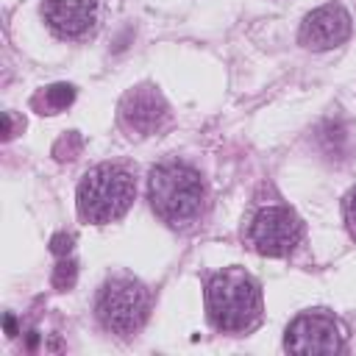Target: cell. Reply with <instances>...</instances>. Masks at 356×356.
Here are the masks:
<instances>
[{"instance_id": "8992f818", "label": "cell", "mask_w": 356, "mask_h": 356, "mask_svg": "<svg viewBox=\"0 0 356 356\" xmlns=\"http://www.w3.org/2000/svg\"><path fill=\"white\" fill-rule=\"evenodd\" d=\"M345 345V334L334 314L325 309L303 312L298 314L284 334V348L289 353H306V356H323V353H339Z\"/></svg>"}, {"instance_id": "5b68a950", "label": "cell", "mask_w": 356, "mask_h": 356, "mask_svg": "<svg viewBox=\"0 0 356 356\" xmlns=\"http://www.w3.org/2000/svg\"><path fill=\"white\" fill-rule=\"evenodd\" d=\"M248 236L261 256H289L303 239V222L286 206H264L250 220Z\"/></svg>"}, {"instance_id": "30bf717a", "label": "cell", "mask_w": 356, "mask_h": 356, "mask_svg": "<svg viewBox=\"0 0 356 356\" xmlns=\"http://www.w3.org/2000/svg\"><path fill=\"white\" fill-rule=\"evenodd\" d=\"M72 100H75V89H72L70 83H53V86H47L33 103L42 106V114H56V111L67 108Z\"/></svg>"}, {"instance_id": "ba28073f", "label": "cell", "mask_w": 356, "mask_h": 356, "mask_svg": "<svg viewBox=\"0 0 356 356\" xmlns=\"http://www.w3.org/2000/svg\"><path fill=\"white\" fill-rule=\"evenodd\" d=\"M350 36V14L339 3H325L306 14L300 25V44L309 50H331Z\"/></svg>"}, {"instance_id": "4fadbf2b", "label": "cell", "mask_w": 356, "mask_h": 356, "mask_svg": "<svg viewBox=\"0 0 356 356\" xmlns=\"http://www.w3.org/2000/svg\"><path fill=\"white\" fill-rule=\"evenodd\" d=\"M50 248H53V253H58V256H61V253H70V248H72V236H70V234H56Z\"/></svg>"}, {"instance_id": "9a60e30c", "label": "cell", "mask_w": 356, "mask_h": 356, "mask_svg": "<svg viewBox=\"0 0 356 356\" xmlns=\"http://www.w3.org/2000/svg\"><path fill=\"white\" fill-rule=\"evenodd\" d=\"M6 331H8V337H14V317L11 314H6Z\"/></svg>"}, {"instance_id": "52a82bcc", "label": "cell", "mask_w": 356, "mask_h": 356, "mask_svg": "<svg viewBox=\"0 0 356 356\" xmlns=\"http://www.w3.org/2000/svg\"><path fill=\"white\" fill-rule=\"evenodd\" d=\"M167 100L153 83H142L122 95L120 100V125L136 136L156 134L167 122Z\"/></svg>"}, {"instance_id": "5bb4252c", "label": "cell", "mask_w": 356, "mask_h": 356, "mask_svg": "<svg viewBox=\"0 0 356 356\" xmlns=\"http://www.w3.org/2000/svg\"><path fill=\"white\" fill-rule=\"evenodd\" d=\"M3 136H6V139L11 136V117H8V114H3Z\"/></svg>"}, {"instance_id": "6da1fadb", "label": "cell", "mask_w": 356, "mask_h": 356, "mask_svg": "<svg viewBox=\"0 0 356 356\" xmlns=\"http://www.w3.org/2000/svg\"><path fill=\"white\" fill-rule=\"evenodd\" d=\"M147 200L156 217H161L167 225L186 228L203 214L206 184L197 170L178 164V161H167L150 172Z\"/></svg>"}, {"instance_id": "3957f363", "label": "cell", "mask_w": 356, "mask_h": 356, "mask_svg": "<svg viewBox=\"0 0 356 356\" xmlns=\"http://www.w3.org/2000/svg\"><path fill=\"white\" fill-rule=\"evenodd\" d=\"M134 195H136V186L128 170L117 164H100L81 178L75 192V206L86 222L106 225L120 220L131 209Z\"/></svg>"}, {"instance_id": "9c48e42d", "label": "cell", "mask_w": 356, "mask_h": 356, "mask_svg": "<svg viewBox=\"0 0 356 356\" xmlns=\"http://www.w3.org/2000/svg\"><path fill=\"white\" fill-rule=\"evenodd\" d=\"M44 22L61 39H81L95 31L100 17V0H44Z\"/></svg>"}, {"instance_id": "8fae6325", "label": "cell", "mask_w": 356, "mask_h": 356, "mask_svg": "<svg viewBox=\"0 0 356 356\" xmlns=\"http://www.w3.org/2000/svg\"><path fill=\"white\" fill-rule=\"evenodd\" d=\"M75 273H78V267H75L72 259L58 261V267H56V273H53V284H56L58 289H70V286L75 284Z\"/></svg>"}, {"instance_id": "7c38bea8", "label": "cell", "mask_w": 356, "mask_h": 356, "mask_svg": "<svg viewBox=\"0 0 356 356\" xmlns=\"http://www.w3.org/2000/svg\"><path fill=\"white\" fill-rule=\"evenodd\" d=\"M345 217H348V222H350L353 231H356V186L345 195Z\"/></svg>"}, {"instance_id": "277c9868", "label": "cell", "mask_w": 356, "mask_h": 356, "mask_svg": "<svg viewBox=\"0 0 356 356\" xmlns=\"http://www.w3.org/2000/svg\"><path fill=\"white\" fill-rule=\"evenodd\" d=\"M147 309H150V295L145 284L128 275H117L106 281L95 303V314L100 325L120 337L136 334L147 317Z\"/></svg>"}, {"instance_id": "7a4b0ae2", "label": "cell", "mask_w": 356, "mask_h": 356, "mask_svg": "<svg viewBox=\"0 0 356 356\" xmlns=\"http://www.w3.org/2000/svg\"><path fill=\"white\" fill-rule=\"evenodd\" d=\"M206 312L217 331L242 334L261 320V289L239 267L217 273L206 286Z\"/></svg>"}]
</instances>
